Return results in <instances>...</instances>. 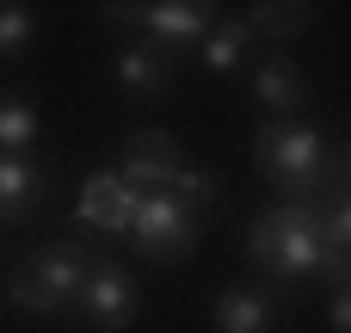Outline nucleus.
<instances>
[{"mask_svg":"<svg viewBox=\"0 0 351 333\" xmlns=\"http://www.w3.org/2000/svg\"><path fill=\"white\" fill-rule=\"evenodd\" d=\"M210 321H216V333H271L278 328V303L265 290H253V284H234V290L216 297Z\"/></svg>","mask_w":351,"mask_h":333,"instance_id":"9d476101","label":"nucleus"},{"mask_svg":"<svg viewBox=\"0 0 351 333\" xmlns=\"http://www.w3.org/2000/svg\"><path fill=\"white\" fill-rule=\"evenodd\" d=\"M43 198V173L25 154H0V222H25Z\"/></svg>","mask_w":351,"mask_h":333,"instance_id":"f8f14e48","label":"nucleus"},{"mask_svg":"<svg viewBox=\"0 0 351 333\" xmlns=\"http://www.w3.org/2000/svg\"><path fill=\"white\" fill-rule=\"evenodd\" d=\"M197 216H204V210H191V204L173 198V192H142L136 222H130V247H136L142 260H154V266H173V260H185V253L197 247Z\"/></svg>","mask_w":351,"mask_h":333,"instance_id":"20e7f679","label":"nucleus"},{"mask_svg":"<svg viewBox=\"0 0 351 333\" xmlns=\"http://www.w3.org/2000/svg\"><path fill=\"white\" fill-rule=\"evenodd\" d=\"M93 266H99V260H93L80 241L37 247V253L12 272V303L31 309V315H62V309H74V297H80V284H86Z\"/></svg>","mask_w":351,"mask_h":333,"instance_id":"7ed1b4c3","label":"nucleus"},{"mask_svg":"<svg viewBox=\"0 0 351 333\" xmlns=\"http://www.w3.org/2000/svg\"><path fill=\"white\" fill-rule=\"evenodd\" d=\"M37 142V105L19 93H0V154H25Z\"/></svg>","mask_w":351,"mask_h":333,"instance_id":"4468645a","label":"nucleus"},{"mask_svg":"<svg viewBox=\"0 0 351 333\" xmlns=\"http://www.w3.org/2000/svg\"><path fill=\"white\" fill-rule=\"evenodd\" d=\"M37 37V19L31 6H0V56H25Z\"/></svg>","mask_w":351,"mask_h":333,"instance_id":"dca6fc26","label":"nucleus"},{"mask_svg":"<svg viewBox=\"0 0 351 333\" xmlns=\"http://www.w3.org/2000/svg\"><path fill=\"white\" fill-rule=\"evenodd\" d=\"M185 167H191V161L179 154V142H173L167 130H136V136L123 142V167H117V173H123L136 192H167Z\"/></svg>","mask_w":351,"mask_h":333,"instance_id":"0eeeda50","label":"nucleus"},{"mask_svg":"<svg viewBox=\"0 0 351 333\" xmlns=\"http://www.w3.org/2000/svg\"><path fill=\"white\" fill-rule=\"evenodd\" d=\"M333 328L351 333V284H339V290H333Z\"/></svg>","mask_w":351,"mask_h":333,"instance_id":"6ab92c4d","label":"nucleus"},{"mask_svg":"<svg viewBox=\"0 0 351 333\" xmlns=\"http://www.w3.org/2000/svg\"><path fill=\"white\" fill-rule=\"evenodd\" d=\"M339 173H346V198H351V148H346V161H339Z\"/></svg>","mask_w":351,"mask_h":333,"instance_id":"aec40b11","label":"nucleus"},{"mask_svg":"<svg viewBox=\"0 0 351 333\" xmlns=\"http://www.w3.org/2000/svg\"><path fill=\"white\" fill-rule=\"evenodd\" d=\"M136 204H142V192H136L123 173H93V179L80 185V229H93V235H123V241H130Z\"/></svg>","mask_w":351,"mask_h":333,"instance_id":"6e6552de","label":"nucleus"},{"mask_svg":"<svg viewBox=\"0 0 351 333\" xmlns=\"http://www.w3.org/2000/svg\"><path fill=\"white\" fill-rule=\"evenodd\" d=\"M253 99L271 111V124H284V117H296V111H302L308 80H302V68H296L290 56H265V62L253 68Z\"/></svg>","mask_w":351,"mask_h":333,"instance_id":"1a4fd4ad","label":"nucleus"},{"mask_svg":"<svg viewBox=\"0 0 351 333\" xmlns=\"http://www.w3.org/2000/svg\"><path fill=\"white\" fill-rule=\"evenodd\" d=\"M321 235H327V247H339L351 260V198H339V204L321 210Z\"/></svg>","mask_w":351,"mask_h":333,"instance_id":"a211bd4d","label":"nucleus"},{"mask_svg":"<svg viewBox=\"0 0 351 333\" xmlns=\"http://www.w3.org/2000/svg\"><path fill=\"white\" fill-rule=\"evenodd\" d=\"M253 154H259L265 179H271L278 192H290V204H308V198L333 179V154H327V142L315 136V124H296V117L265 124V130L253 136Z\"/></svg>","mask_w":351,"mask_h":333,"instance_id":"f03ea898","label":"nucleus"},{"mask_svg":"<svg viewBox=\"0 0 351 333\" xmlns=\"http://www.w3.org/2000/svg\"><path fill=\"white\" fill-rule=\"evenodd\" d=\"M105 19H130V25H142V37H148V49H160V56H173V49H197L204 37H210V6H191V0H148V6H111Z\"/></svg>","mask_w":351,"mask_h":333,"instance_id":"423d86ee","label":"nucleus"},{"mask_svg":"<svg viewBox=\"0 0 351 333\" xmlns=\"http://www.w3.org/2000/svg\"><path fill=\"white\" fill-rule=\"evenodd\" d=\"M136 303H142V290H136V278L123 272V266H111V260H99L93 272H86V284H80V297H74V321L93 333H123L136 321Z\"/></svg>","mask_w":351,"mask_h":333,"instance_id":"39448f33","label":"nucleus"},{"mask_svg":"<svg viewBox=\"0 0 351 333\" xmlns=\"http://www.w3.org/2000/svg\"><path fill=\"white\" fill-rule=\"evenodd\" d=\"M111 68H117V87H123V93H136V99H160V93H167V80H173V74H167V56H160V49H148V43H123Z\"/></svg>","mask_w":351,"mask_h":333,"instance_id":"9b49d317","label":"nucleus"},{"mask_svg":"<svg viewBox=\"0 0 351 333\" xmlns=\"http://www.w3.org/2000/svg\"><path fill=\"white\" fill-rule=\"evenodd\" d=\"M247 43H253L247 19H228V25H210V37H204L197 49H204V68H210V74H234L241 56H247Z\"/></svg>","mask_w":351,"mask_h":333,"instance_id":"ddd939ff","label":"nucleus"},{"mask_svg":"<svg viewBox=\"0 0 351 333\" xmlns=\"http://www.w3.org/2000/svg\"><path fill=\"white\" fill-rule=\"evenodd\" d=\"M253 260L271 278H321L327 266V235H321V210L315 204H278L253 222Z\"/></svg>","mask_w":351,"mask_h":333,"instance_id":"f257e3e1","label":"nucleus"},{"mask_svg":"<svg viewBox=\"0 0 351 333\" xmlns=\"http://www.w3.org/2000/svg\"><path fill=\"white\" fill-rule=\"evenodd\" d=\"M167 192H173V198H185L191 210H204V204H216V179H210L204 167H185V173H179V179L167 185Z\"/></svg>","mask_w":351,"mask_h":333,"instance_id":"f3484780","label":"nucleus"},{"mask_svg":"<svg viewBox=\"0 0 351 333\" xmlns=\"http://www.w3.org/2000/svg\"><path fill=\"white\" fill-rule=\"evenodd\" d=\"M315 25V6H247V31L259 37H296V31H308Z\"/></svg>","mask_w":351,"mask_h":333,"instance_id":"2eb2a0df","label":"nucleus"}]
</instances>
